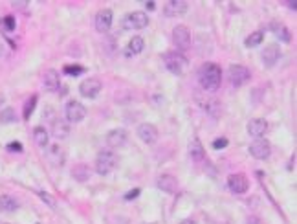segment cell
<instances>
[{
  "instance_id": "cell-1",
  "label": "cell",
  "mask_w": 297,
  "mask_h": 224,
  "mask_svg": "<svg viewBox=\"0 0 297 224\" xmlns=\"http://www.w3.org/2000/svg\"><path fill=\"white\" fill-rule=\"evenodd\" d=\"M198 83L206 92H217L222 83V70L215 63H206L198 70Z\"/></svg>"
},
{
  "instance_id": "cell-2",
  "label": "cell",
  "mask_w": 297,
  "mask_h": 224,
  "mask_svg": "<svg viewBox=\"0 0 297 224\" xmlns=\"http://www.w3.org/2000/svg\"><path fill=\"white\" fill-rule=\"evenodd\" d=\"M117 165V156L114 151H110V149H105V151H101L99 154H97L96 158V173L97 175H108L112 173L114 169H116Z\"/></svg>"
},
{
  "instance_id": "cell-3",
  "label": "cell",
  "mask_w": 297,
  "mask_h": 224,
  "mask_svg": "<svg viewBox=\"0 0 297 224\" xmlns=\"http://www.w3.org/2000/svg\"><path fill=\"white\" fill-rule=\"evenodd\" d=\"M163 65H165V68L171 72V74L182 76L184 70L187 68V59L180 51H167L165 55H163Z\"/></svg>"
},
{
  "instance_id": "cell-4",
  "label": "cell",
  "mask_w": 297,
  "mask_h": 224,
  "mask_svg": "<svg viewBox=\"0 0 297 224\" xmlns=\"http://www.w3.org/2000/svg\"><path fill=\"white\" fill-rule=\"evenodd\" d=\"M227 77H229V83L233 87L239 88L252 79V72L248 70L246 67H242V65H231L229 70H227Z\"/></svg>"
},
{
  "instance_id": "cell-5",
  "label": "cell",
  "mask_w": 297,
  "mask_h": 224,
  "mask_svg": "<svg viewBox=\"0 0 297 224\" xmlns=\"http://www.w3.org/2000/svg\"><path fill=\"white\" fill-rule=\"evenodd\" d=\"M65 116L68 123H79L86 118V108L83 103L76 101V99H70L66 103L65 107Z\"/></svg>"
},
{
  "instance_id": "cell-6",
  "label": "cell",
  "mask_w": 297,
  "mask_h": 224,
  "mask_svg": "<svg viewBox=\"0 0 297 224\" xmlns=\"http://www.w3.org/2000/svg\"><path fill=\"white\" fill-rule=\"evenodd\" d=\"M149 24V17L143 11H132L123 19V28L125 30H143Z\"/></svg>"
},
{
  "instance_id": "cell-7",
  "label": "cell",
  "mask_w": 297,
  "mask_h": 224,
  "mask_svg": "<svg viewBox=\"0 0 297 224\" xmlns=\"http://www.w3.org/2000/svg\"><path fill=\"white\" fill-rule=\"evenodd\" d=\"M250 154L257 160H266L272 154V143L264 138H259V140L250 143Z\"/></svg>"
},
{
  "instance_id": "cell-8",
  "label": "cell",
  "mask_w": 297,
  "mask_h": 224,
  "mask_svg": "<svg viewBox=\"0 0 297 224\" xmlns=\"http://www.w3.org/2000/svg\"><path fill=\"white\" fill-rule=\"evenodd\" d=\"M172 42H174V46L178 48L180 53L191 46V33H189L186 26H176L172 30Z\"/></svg>"
},
{
  "instance_id": "cell-9",
  "label": "cell",
  "mask_w": 297,
  "mask_h": 224,
  "mask_svg": "<svg viewBox=\"0 0 297 224\" xmlns=\"http://www.w3.org/2000/svg\"><path fill=\"white\" fill-rule=\"evenodd\" d=\"M101 88H103V85H101L99 79H96V77H88V79H85V81L79 85V94L83 97L94 99V97H97Z\"/></svg>"
},
{
  "instance_id": "cell-10",
  "label": "cell",
  "mask_w": 297,
  "mask_h": 224,
  "mask_svg": "<svg viewBox=\"0 0 297 224\" xmlns=\"http://www.w3.org/2000/svg\"><path fill=\"white\" fill-rule=\"evenodd\" d=\"M46 158H48V162H50L53 167H63L66 162V153L59 143H53V145H48V147H46Z\"/></svg>"
},
{
  "instance_id": "cell-11",
  "label": "cell",
  "mask_w": 297,
  "mask_h": 224,
  "mask_svg": "<svg viewBox=\"0 0 297 224\" xmlns=\"http://www.w3.org/2000/svg\"><path fill=\"white\" fill-rule=\"evenodd\" d=\"M248 186H250V182H248V179L242 173H235L227 177V188H229L231 193H235V195L246 193Z\"/></svg>"
},
{
  "instance_id": "cell-12",
  "label": "cell",
  "mask_w": 297,
  "mask_h": 224,
  "mask_svg": "<svg viewBox=\"0 0 297 224\" xmlns=\"http://www.w3.org/2000/svg\"><path fill=\"white\" fill-rule=\"evenodd\" d=\"M129 140V134H127L125 129H114L110 133L106 134V145L112 149H120L123 147Z\"/></svg>"
},
{
  "instance_id": "cell-13",
  "label": "cell",
  "mask_w": 297,
  "mask_h": 224,
  "mask_svg": "<svg viewBox=\"0 0 297 224\" xmlns=\"http://www.w3.org/2000/svg\"><path fill=\"white\" fill-rule=\"evenodd\" d=\"M246 129H248V134H250V136L259 140V138H262L268 133V122L266 120H262V118H255V120H252V122L248 123Z\"/></svg>"
},
{
  "instance_id": "cell-14",
  "label": "cell",
  "mask_w": 297,
  "mask_h": 224,
  "mask_svg": "<svg viewBox=\"0 0 297 224\" xmlns=\"http://www.w3.org/2000/svg\"><path fill=\"white\" fill-rule=\"evenodd\" d=\"M138 136H140L141 142L151 145V143H154L158 140V129L152 123H141L138 127Z\"/></svg>"
},
{
  "instance_id": "cell-15",
  "label": "cell",
  "mask_w": 297,
  "mask_h": 224,
  "mask_svg": "<svg viewBox=\"0 0 297 224\" xmlns=\"http://www.w3.org/2000/svg\"><path fill=\"white\" fill-rule=\"evenodd\" d=\"M187 11V2L186 0H169L163 6V13L167 17H180Z\"/></svg>"
},
{
  "instance_id": "cell-16",
  "label": "cell",
  "mask_w": 297,
  "mask_h": 224,
  "mask_svg": "<svg viewBox=\"0 0 297 224\" xmlns=\"http://www.w3.org/2000/svg\"><path fill=\"white\" fill-rule=\"evenodd\" d=\"M112 11L110 10H101L97 11L96 15V30L99 31V33H106V31L110 30L112 26Z\"/></svg>"
},
{
  "instance_id": "cell-17",
  "label": "cell",
  "mask_w": 297,
  "mask_h": 224,
  "mask_svg": "<svg viewBox=\"0 0 297 224\" xmlns=\"http://www.w3.org/2000/svg\"><path fill=\"white\" fill-rule=\"evenodd\" d=\"M42 85L48 92H57L61 87V76L57 70H46L42 76Z\"/></svg>"
},
{
  "instance_id": "cell-18",
  "label": "cell",
  "mask_w": 297,
  "mask_h": 224,
  "mask_svg": "<svg viewBox=\"0 0 297 224\" xmlns=\"http://www.w3.org/2000/svg\"><path fill=\"white\" fill-rule=\"evenodd\" d=\"M279 57H281V48H279L277 44H268L266 48L262 50V63H264L268 68L273 67V65L279 61Z\"/></svg>"
},
{
  "instance_id": "cell-19",
  "label": "cell",
  "mask_w": 297,
  "mask_h": 224,
  "mask_svg": "<svg viewBox=\"0 0 297 224\" xmlns=\"http://www.w3.org/2000/svg\"><path fill=\"white\" fill-rule=\"evenodd\" d=\"M156 186H158V189L165 191V193H176L178 180L174 179L172 175H161V177H158Z\"/></svg>"
},
{
  "instance_id": "cell-20",
  "label": "cell",
  "mask_w": 297,
  "mask_h": 224,
  "mask_svg": "<svg viewBox=\"0 0 297 224\" xmlns=\"http://www.w3.org/2000/svg\"><path fill=\"white\" fill-rule=\"evenodd\" d=\"M51 134H53L57 140L68 138V134H70V125H68V122H66V120H61V118L53 120V123H51Z\"/></svg>"
},
{
  "instance_id": "cell-21",
  "label": "cell",
  "mask_w": 297,
  "mask_h": 224,
  "mask_svg": "<svg viewBox=\"0 0 297 224\" xmlns=\"http://www.w3.org/2000/svg\"><path fill=\"white\" fill-rule=\"evenodd\" d=\"M189 156L198 163L206 160V151H204V145L200 143L198 138H193L191 142H189Z\"/></svg>"
},
{
  "instance_id": "cell-22",
  "label": "cell",
  "mask_w": 297,
  "mask_h": 224,
  "mask_svg": "<svg viewBox=\"0 0 297 224\" xmlns=\"http://www.w3.org/2000/svg\"><path fill=\"white\" fill-rule=\"evenodd\" d=\"M19 209V200L11 195H0V211L2 213H13Z\"/></svg>"
},
{
  "instance_id": "cell-23",
  "label": "cell",
  "mask_w": 297,
  "mask_h": 224,
  "mask_svg": "<svg viewBox=\"0 0 297 224\" xmlns=\"http://www.w3.org/2000/svg\"><path fill=\"white\" fill-rule=\"evenodd\" d=\"M143 48H145V41H143L141 37H132L131 41H129V46H127L125 55L127 57L138 55V53H141V51H143Z\"/></svg>"
},
{
  "instance_id": "cell-24",
  "label": "cell",
  "mask_w": 297,
  "mask_h": 224,
  "mask_svg": "<svg viewBox=\"0 0 297 224\" xmlns=\"http://www.w3.org/2000/svg\"><path fill=\"white\" fill-rule=\"evenodd\" d=\"M33 138H35V143L39 145V147H48V143H50V134H48V131H46L44 127H35L33 129Z\"/></svg>"
},
{
  "instance_id": "cell-25",
  "label": "cell",
  "mask_w": 297,
  "mask_h": 224,
  "mask_svg": "<svg viewBox=\"0 0 297 224\" xmlns=\"http://www.w3.org/2000/svg\"><path fill=\"white\" fill-rule=\"evenodd\" d=\"M72 177H74L77 182H86V180L90 179V169H88V165H85V163H79V165H76V167L72 169Z\"/></svg>"
},
{
  "instance_id": "cell-26",
  "label": "cell",
  "mask_w": 297,
  "mask_h": 224,
  "mask_svg": "<svg viewBox=\"0 0 297 224\" xmlns=\"http://www.w3.org/2000/svg\"><path fill=\"white\" fill-rule=\"evenodd\" d=\"M270 28H272V31L279 37V39H281L282 42H290V39H292V37H290V31H288L286 26H282V24H277V22H273V24L270 26Z\"/></svg>"
},
{
  "instance_id": "cell-27",
  "label": "cell",
  "mask_w": 297,
  "mask_h": 224,
  "mask_svg": "<svg viewBox=\"0 0 297 224\" xmlns=\"http://www.w3.org/2000/svg\"><path fill=\"white\" fill-rule=\"evenodd\" d=\"M262 41H264V31L259 30V31H253V33H252L250 37H246V41H244V44H246L248 48H255V46H259Z\"/></svg>"
},
{
  "instance_id": "cell-28",
  "label": "cell",
  "mask_w": 297,
  "mask_h": 224,
  "mask_svg": "<svg viewBox=\"0 0 297 224\" xmlns=\"http://www.w3.org/2000/svg\"><path fill=\"white\" fill-rule=\"evenodd\" d=\"M15 122H17V114L11 107H6L4 110H0V123L10 125V123H15Z\"/></svg>"
},
{
  "instance_id": "cell-29",
  "label": "cell",
  "mask_w": 297,
  "mask_h": 224,
  "mask_svg": "<svg viewBox=\"0 0 297 224\" xmlns=\"http://www.w3.org/2000/svg\"><path fill=\"white\" fill-rule=\"evenodd\" d=\"M35 105H37V96H31L30 99L24 103V120H30V116L33 114V110H35Z\"/></svg>"
},
{
  "instance_id": "cell-30",
  "label": "cell",
  "mask_w": 297,
  "mask_h": 224,
  "mask_svg": "<svg viewBox=\"0 0 297 224\" xmlns=\"http://www.w3.org/2000/svg\"><path fill=\"white\" fill-rule=\"evenodd\" d=\"M2 28H4V31H15L17 28V21H15V17H11V15H6L4 19H2Z\"/></svg>"
},
{
  "instance_id": "cell-31",
  "label": "cell",
  "mask_w": 297,
  "mask_h": 224,
  "mask_svg": "<svg viewBox=\"0 0 297 224\" xmlns=\"http://www.w3.org/2000/svg\"><path fill=\"white\" fill-rule=\"evenodd\" d=\"M65 74H68V76H81V74H83V72H85V68L83 67H77V65H74V67H65Z\"/></svg>"
},
{
  "instance_id": "cell-32",
  "label": "cell",
  "mask_w": 297,
  "mask_h": 224,
  "mask_svg": "<svg viewBox=\"0 0 297 224\" xmlns=\"http://www.w3.org/2000/svg\"><path fill=\"white\" fill-rule=\"evenodd\" d=\"M8 151H10V153H22V143L20 142L8 143Z\"/></svg>"
},
{
  "instance_id": "cell-33",
  "label": "cell",
  "mask_w": 297,
  "mask_h": 224,
  "mask_svg": "<svg viewBox=\"0 0 297 224\" xmlns=\"http://www.w3.org/2000/svg\"><path fill=\"white\" fill-rule=\"evenodd\" d=\"M39 197H40V199H42V200H44V202L48 204L50 208H53V206H55V200L51 199V197H50V195H48V193H44V191H39Z\"/></svg>"
},
{
  "instance_id": "cell-34",
  "label": "cell",
  "mask_w": 297,
  "mask_h": 224,
  "mask_svg": "<svg viewBox=\"0 0 297 224\" xmlns=\"http://www.w3.org/2000/svg\"><path fill=\"white\" fill-rule=\"evenodd\" d=\"M227 140L226 138H218V140H215V142H213V147L215 149H224V147H227Z\"/></svg>"
},
{
  "instance_id": "cell-35",
  "label": "cell",
  "mask_w": 297,
  "mask_h": 224,
  "mask_svg": "<svg viewBox=\"0 0 297 224\" xmlns=\"http://www.w3.org/2000/svg\"><path fill=\"white\" fill-rule=\"evenodd\" d=\"M140 193H141V189H138V188L132 189V191H129V193L125 195V200H134Z\"/></svg>"
},
{
  "instance_id": "cell-36",
  "label": "cell",
  "mask_w": 297,
  "mask_h": 224,
  "mask_svg": "<svg viewBox=\"0 0 297 224\" xmlns=\"http://www.w3.org/2000/svg\"><path fill=\"white\" fill-rule=\"evenodd\" d=\"M288 8H290V10L295 11V10H297V4H295V2H288Z\"/></svg>"
},
{
  "instance_id": "cell-37",
  "label": "cell",
  "mask_w": 297,
  "mask_h": 224,
  "mask_svg": "<svg viewBox=\"0 0 297 224\" xmlns=\"http://www.w3.org/2000/svg\"><path fill=\"white\" fill-rule=\"evenodd\" d=\"M147 10H154V8H156V6H154V2H147Z\"/></svg>"
},
{
  "instance_id": "cell-38",
  "label": "cell",
  "mask_w": 297,
  "mask_h": 224,
  "mask_svg": "<svg viewBox=\"0 0 297 224\" xmlns=\"http://www.w3.org/2000/svg\"><path fill=\"white\" fill-rule=\"evenodd\" d=\"M180 224H197L195 220H191V219H186V220H182Z\"/></svg>"
},
{
  "instance_id": "cell-39",
  "label": "cell",
  "mask_w": 297,
  "mask_h": 224,
  "mask_svg": "<svg viewBox=\"0 0 297 224\" xmlns=\"http://www.w3.org/2000/svg\"><path fill=\"white\" fill-rule=\"evenodd\" d=\"M13 6H17V8H24L26 2H13Z\"/></svg>"
},
{
  "instance_id": "cell-40",
  "label": "cell",
  "mask_w": 297,
  "mask_h": 224,
  "mask_svg": "<svg viewBox=\"0 0 297 224\" xmlns=\"http://www.w3.org/2000/svg\"><path fill=\"white\" fill-rule=\"evenodd\" d=\"M2 53H4V46L0 44V57H2Z\"/></svg>"
},
{
  "instance_id": "cell-41",
  "label": "cell",
  "mask_w": 297,
  "mask_h": 224,
  "mask_svg": "<svg viewBox=\"0 0 297 224\" xmlns=\"http://www.w3.org/2000/svg\"><path fill=\"white\" fill-rule=\"evenodd\" d=\"M2 101H4V97H2V96H0V103H2Z\"/></svg>"
}]
</instances>
